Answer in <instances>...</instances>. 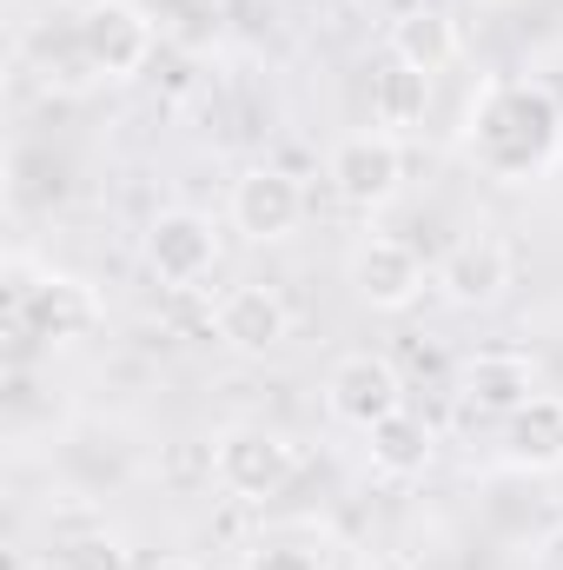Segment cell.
I'll return each mask as SVG.
<instances>
[{
	"instance_id": "cell-12",
	"label": "cell",
	"mask_w": 563,
	"mask_h": 570,
	"mask_svg": "<svg viewBox=\"0 0 563 570\" xmlns=\"http://www.w3.org/2000/svg\"><path fill=\"white\" fill-rule=\"evenodd\" d=\"M352 292L372 305V312H405L424 292V259L405 239H365L352 253Z\"/></svg>"
},
{
	"instance_id": "cell-9",
	"label": "cell",
	"mask_w": 563,
	"mask_h": 570,
	"mask_svg": "<svg viewBox=\"0 0 563 570\" xmlns=\"http://www.w3.org/2000/svg\"><path fill=\"white\" fill-rule=\"evenodd\" d=\"M213 332H219L226 352L266 358V352H279L285 338H292V312H285V298L273 285H233V292L213 305Z\"/></svg>"
},
{
	"instance_id": "cell-10",
	"label": "cell",
	"mask_w": 563,
	"mask_h": 570,
	"mask_svg": "<svg viewBox=\"0 0 563 570\" xmlns=\"http://www.w3.org/2000/svg\"><path fill=\"white\" fill-rule=\"evenodd\" d=\"M504 285H511V246H504L497 233H471V239H457V246L444 253V266H437V292H444L451 305H464V312L497 305Z\"/></svg>"
},
{
	"instance_id": "cell-5",
	"label": "cell",
	"mask_w": 563,
	"mask_h": 570,
	"mask_svg": "<svg viewBox=\"0 0 563 570\" xmlns=\"http://www.w3.org/2000/svg\"><path fill=\"white\" fill-rule=\"evenodd\" d=\"M332 193L345 199V206H358V213H378V206H392L398 199V186H405V146L398 134H352V140L332 146Z\"/></svg>"
},
{
	"instance_id": "cell-18",
	"label": "cell",
	"mask_w": 563,
	"mask_h": 570,
	"mask_svg": "<svg viewBox=\"0 0 563 570\" xmlns=\"http://www.w3.org/2000/svg\"><path fill=\"white\" fill-rule=\"evenodd\" d=\"M67 570H127V551L120 538H87V544H67Z\"/></svg>"
},
{
	"instance_id": "cell-15",
	"label": "cell",
	"mask_w": 563,
	"mask_h": 570,
	"mask_svg": "<svg viewBox=\"0 0 563 570\" xmlns=\"http://www.w3.org/2000/svg\"><path fill=\"white\" fill-rule=\"evenodd\" d=\"M424 107H431V73L385 53V67L372 73V127L378 134H412L424 120Z\"/></svg>"
},
{
	"instance_id": "cell-3",
	"label": "cell",
	"mask_w": 563,
	"mask_h": 570,
	"mask_svg": "<svg viewBox=\"0 0 563 570\" xmlns=\"http://www.w3.org/2000/svg\"><path fill=\"white\" fill-rule=\"evenodd\" d=\"M152 47H159L152 13L134 0H87L73 13V53H80L87 80H140Z\"/></svg>"
},
{
	"instance_id": "cell-2",
	"label": "cell",
	"mask_w": 563,
	"mask_h": 570,
	"mask_svg": "<svg viewBox=\"0 0 563 570\" xmlns=\"http://www.w3.org/2000/svg\"><path fill=\"white\" fill-rule=\"evenodd\" d=\"M7 318L27 332V338H47V345H73L87 332H100L107 305L100 292L73 273H40L33 259H7Z\"/></svg>"
},
{
	"instance_id": "cell-8",
	"label": "cell",
	"mask_w": 563,
	"mask_h": 570,
	"mask_svg": "<svg viewBox=\"0 0 563 570\" xmlns=\"http://www.w3.org/2000/svg\"><path fill=\"white\" fill-rule=\"evenodd\" d=\"M298 219H305V186H298L285 166H246V173L233 179V226H239L246 239H259V246L292 239Z\"/></svg>"
},
{
	"instance_id": "cell-16",
	"label": "cell",
	"mask_w": 563,
	"mask_h": 570,
	"mask_svg": "<svg viewBox=\"0 0 563 570\" xmlns=\"http://www.w3.org/2000/svg\"><path fill=\"white\" fill-rule=\"evenodd\" d=\"M365 458H372L378 478H418L431 464V425L412 419V412H392V419H378L365 431Z\"/></svg>"
},
{
	"instance_id": "cell-1",
	"label": "cell",
	"mask_w": 563,
	"mask_h": 570,
	"mask_svg": "<svg viewBox=\"0 0 563 570\" xmlns=\"http://www.w3.org/2000/svg\"><path fill=\"white\" fill-rule=\"evenodd\" d=\"M464 153L477 159V173L504 179V186H524L537 173H551L563 153V107L544 80H491L471 107V127H464Z\"/></svg>"
},
{
	"instance_id": "cell-13",
	"label": "cell",
	"mask_w": 563,
	"mask_h": 570,
	"mask_svg": "<svg viewBox=\"0 0 563 570\" xmlns=\"http://www.w3.org/2000/svg\"><path fill=\"white\" fill-rule=\"evenodd\" d=\"M504 464L517 471H563V399L537 392L504 419Z\"/></svg>"
},
{
	"instance_id": "cell-19",
	"label": "cell",
	"mask_w": 563,
	"mask_h": 570,
	"mask_svg": "<svg viewBox=\"0 0 563 570\" xmlns=\"http://www.w3.org/2000/svg\"><path fill=\"white\" fill-rule=\"evenodd\" d=\"M146 570H199V564H192V558H152Z\"/></svg>"
},
{
	"instance_id": "cell-4",
	"label": "cell",
	"mask_w": 563,
	"mask_h": 570,
	"mask_svg": "<svg viewBox=\"0 0 563 570\" xmlns=\"http://www.w3.org/2000/svg\"><path fill=\"white\" fill-rule=\"evenodd\" d=\"M292 471H298V451L285 444L279 431L233 425V431L213 438V478H219V491H233V498H246V504L279 498L285 484H292Z\"/></svg>"
},
{
	"instance_id": "cell-7",
	"label": "cell",
	"mask_w": 563,
	"mask_h": 570,
	"mask_svg": "<svg viewBox=\"0 0 563 570\" xmlns=\"http://www.w3.org/2000/svg\"><path fill=\"white\" fill-rule=\"evenodd\" d=\"M325 405H332V419L372 431L378 419L405 412V379H398L392 358H378V352H352V358L332 365V379H325Z\"/></svg>"
},
{
	"instance_id": "cell-17",
	"label": "cell",
	"mask_w": 563,
	"mask_h": 570,
	"mask_svg": "<svg viewBox=\"0 0 563 570\" xmlns=\"http://www.w3.org/2000/svg\"><path fill=\"white\" fill-rule=\"evenodd\" d=\"M246 570H332V564H325V551H318L312 538H273V544L253 551Z\"/></svg>"
},
{
	"instance_id": "cell-6",
	"label": "cell",
	"mask_w": 563,
	"mask_h": 570,
	"mask_svg": "<svg viewBox=\"0 0 563 570\" xmlns=\"http://www.w3.org/2000/svg\"><path fill=\"white\" fill-rule=\"evenodd\" d=\"M146 266H152L159 285H179V292L199 285L219 266V233H213V219L192 213V206H166V213L146 226Z\"/></svg>"
},
{
	"instance_id": "cell-14",
	"label": "cell",
	"mask_w": 563,
	"mask_h": 570,
	"mask_svg": "<svg viewBox=\"0 0 563 570\" xmlns=\"http://www.w3.org/2000/svg\"><path fill=\"white\" fill-rule=\"evenodd\" d=\"M385 53L437 80V73L457 60V27H451V13H444V7H405V13L392 20V40H385Z\"/></svg>"
},
{
	"instance_id": "cell-11",
	"label": "cell",
	"mask_w": 563,
	"mask_h": 570,
	"mask_svg": "<svg viewBox=\"0 0 563 570\" xmlns=\"http://www.w3.org/2000/svg\"><path fill=\"white\" fill-rule=\"evenodd\" d=\"M457 399L477 419H511L517 405L537 399V365L524 352H477L457 365Z\"/></svg>"
}]
</instances>
